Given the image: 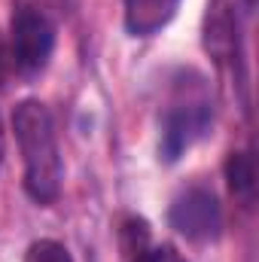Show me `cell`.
I'll list each match as a JSON object with an SVG mask.
<instances>
[{
	"mask_svg": "<svg viewBox=\"0 0 259 262\" xmlns=\"http://www.w3.org/2000/svg\"><path fill=\"white\" fill-rule=\"evenodd\" d=\"M6 76V52H3V43H0V82Z\"/></svg>",
	"mask_w": 259,
	"mask_h": 262,
	"instance_id": "obj_9",
	"label": "cell"
},
{
	"mask_svg": "<svg viewBox=\"0 0 259 262\" xmlns=\"http://www.w3.org/2000/svg\"><path fill=\"white\" fill-rule=\"evenodd\" d=\"M12 131L25 159V192L37 204H52L61 195L64 171L52 113L40 101H21L12 113Z\"/></svg>",
	"mask_w": 259,
	"mask_h": 262,
	"instance_id": "obj_1",
	"label": "cell"
},
{
	"mask_svg": "<svg viewBox=\"0 0 259 262\" xmlns=\"http://www.w3.org/2000/svg\"><path fill=\"white\" fill-rule=\"evenodd\" d=\"M9 55L12 64L21 73H40L49 64V55L55 49V28L52 21L34 9V6H21L12 15V31H9Z\"/></svg>",
	"mask_w": 259,
	"mask_h": 262,
	"instance_id": "obj_2",
	"label": "cell"
},
{
	"mask_svg": "<svg viewBox=\"0 0 259 262\" xmlns=\"http://www.w3.org/2000/svg\"><path fill=\"white\" fill-rule=\"evenodd\" d=\"M177 6L180 0H125V25L134 37H149L171 21Z\"/></svg>",
	"mask_w": 259,
	"mask_h": 262,
	"instance_id": "obj_6",
	"label": "cell"
},
{
	"mask_svg": "<svg viewBox=\"0 0 259 262\" xmlns=\"http://www.w3.org/2000/svg\"><path fill=\"white\" fill-rule=\"evenodd\" d=\"M168 220H171V229H177L189 241H210L223 229V210L217 195L198 186L174 198Z\"/></svg>",
	"mask_w": 259,
	"mask_h": 262,
	"instance_id": "obj_3",
	"label": "cell"
},
{
	"mask_svg": "<svg viewBox=\"0 0 259 262\" xmlns=\"http://www.w3.org/2000/svg\"><path fill=\"white\" fill-rule=\"evenodd\" d=\"M25 262H73L67 247L61 241H52V238H40L28 247L25 253Z\"/></svg>",
	"mask_w": 259,
	"mask_h": 262,
	"instance_id": "obj_8",
	"label": "cell"
},
{
	"mask_svg": "<svg viewBox=\"0 0 259 262\" xmlns=\"http://www.w3.org/2000/svg\"><path fill=\"white\" fill-rule=\"evenodd\" d=\"M119 250L122 262H186L177 253V247L156 244L149 235V223L140 216H128L119 226Z\"/></svg>",
	"mask_w": 259,
	"mask_h": 262,
	"instance_id": "obj_5",
	"label": "cell"
},
{
	"mask_svg": "<svg viewBox=\"0 0 259 262\" xmlns=\"http://www.w3.org/2000/svg\"><path fill=\"white\" fill-rule=\"evenodd\" d=\"M226 180H229V189L232 195L244 204H253L256 195V165H253V156L250 152H232L226 159Z\"/></svg>",
	"mask_w": 259,
	"mask_h": 262,
	"instance_id": "obj_7",
	"label": "cell"
},
{
	"mask_svg": "<svg viewBox=\"0 0 259 262\" xmlns=\"http://www.w3.org/2000/svg\"><path fill=\"white\" fill-rule=\"evenodd\" d=\"M0 162H3V125H0Z\"/></svg>",
	"mask_w": 259,
	"mask_h": 262,
	"instance_id": "obj_10",
	"label": "cell"
},
{
	"mask_svg": "<svg viewBox=\"0 0 259 262\" xmlns=\"http://www.w3.org/2000/svg\"><path fill=\"white\" fill-rule=\"evenodd\" d=\"M207 125H210V110L204 101L174 104V110L165 116V125H162V156L168 162L180 159L207 131Z\"/></svg>",
	"mask_w": 259,
	"mask_h": 262,
	"instance_id": "obj_4",
	"label": "cell"
}]
</instances>
